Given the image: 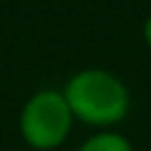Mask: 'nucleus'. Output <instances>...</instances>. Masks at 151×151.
Instances as JSON below:
<instances>
[{
    "label": "nucleus",
    "instance_id": "1",
    "mask_svg": "<svg viewBox=\"0 0 151 151\" xmlns=\"http://www.w3.org/2000/svg\"><path fill=\"white\" fill-rule=\"evenodd\" d=\"M64 97L71 113L90 125L120 123L130 111L127 87L120 78L101 68H85L76 73L66 83Z\"/></svg>",
    "mask_w": 151,
    "mask_h": 151
},
{
    "label": "nucleus",
    "instance_id": "2",
    "mask_svg": "<svg viewBox=\"0 0 151 151\" xmlns=\"http://www.w3.org/2000/svg\"><path fill=\"white\" fill-rule=\"evenodd\" d=\"M73 113L64 92L42 90L33 94L21 111V134L35 149L59 146L71 130Z\"/></svg>",
    "mask_w": 151,
    "mask_h": 151
},
{
    "label": "nucleus",
    "instance_id": "3",
    "mask_svg": "<svg viewBox=\"0 0 151 151\" xmlns=\"http://www.w3.org/2000/svg\"><path fill=\"white\" fill-rule=\"evenodd\" d=\"M80 151H132V144L116 132H101L90 137L80 146Z\"/></svg>",
    "mask_w": 151,
    "mask_h": 151
},
{
    "label": "nucleus",
    "instance_id": "4",
    "mask_svg": "<svg viewBox=\"0 0 151 151\" xmlns=\"http://www.w3.org/2000/svg\"><path fill=\"white\" fill-rule=\"evenodd\" d=\"M144 40H146V45L151 47V14H149V19L144 21Z\"/></svg>",
    "mask_w": 151,
    "mask_h": 151
}]
</instances>
